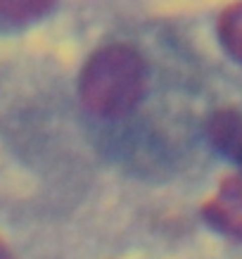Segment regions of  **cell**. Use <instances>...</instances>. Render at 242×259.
Instances as JSON below:
<instances>
[{
	"label": "cell",
	"instance_id": "6da1fadb",
	"mask_svg": "<svg viewBox=\"0 0 242 259\" xmlns=\"http://www.w3.org/2000/svg\"><path fill=\"white\" fill-rule=\"evenodd\" d=\"M148 62L128 43H110L88 57L78 76V95L88 110L105 119L124 117L142 100Z\"/></svg>",
	"mask_w": 242,
	"mask_h": 259
},
{
	"label": "cell",
	"instance_id": "7a4b0ae2",
	"mask_svg": "<svg viewBox=\"0 0 242 259\" xmlns=\"http://www.w3.org/2000/svg\"><path fill=\"white\" fill-rule=\"evenodd\" d=\"M204 221L223 236L242 240V181L237 176L223 181L219 193L202 207Z\"/></svg>",
	"mask_w": 242,
	"mask_h": 259
},
{
	"label": "cell",
	"instance_id": "3957f363",
	"mask_svg": "<svg viewBox=\"0 0 242 259\" xmlns=\"http://www.w3.org/2000/svg\"><path fill=\"white\" fill-rule=\"evenodd\" d=\"M211 145L242 169V114L237 110H216L207 121Z\"/></svg>",
	"mask_w": 242,
	"mask_h": 259
},
{
	"label": "cell",
	"instance_id": "277c9868",
	"mask_svg": "<svg viewBox=\"0 0 242 259\" xmlns=\"http://www.w3.org/2000/svg\"><path fill=\"white\" fill-rule=\"evenodd\" d=\"M219 38L228 53L242 62V3L223 10L219 19Z\"/></svg>",
	"mask_w": 242,
	"mask_h": 259
},
{
	"label": "cell",
	"instance_id": "5b68a950",
	"mask_svg": "<svg viewBox=\"0 0 242 259\" xmlns=\"http://www.w3.org/2000/svg\"><path fill=\"white\" fill-rule=\"evenodd\" d=\"M55 0H0V15L10 22H31L50 12Z\"/></svg>",
	"mask_w": 242,
	"mask_h": 259
},
{
	"label": "cell",
	"instance_id": "8992f818",
	"mask_svg": "<svg viewBox=\"0 0 242 259\" xmlns=\"http://www.w3.org/2000/svg\"><path fill=\"white\" fill-rule=\"evenodd\" d=\"M0 259H17V257H15V252L10 250L8 245L3 243V240H0Z\"/></svg>",
	"mask_w": 242,
	"mask_h": 259
}]
</instances>
